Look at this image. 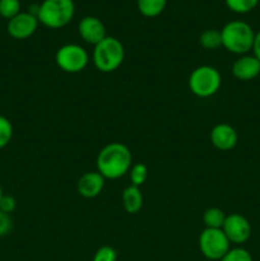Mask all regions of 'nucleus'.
Segmentation results:
<instances>
[{
  "instance_id": "14",
  "label": "nucleus",
  "mask_w": 260,
  "mask_h": 261,
  "mask_svg": "<svg viewBox=\"0 0 260 261\" xmlns=\"http://www.w3.org/2000/svg\"><path fill=\"white\" fill-rule=\"evenodd\" d=\"M122 205H124L126 213H139L143 206V195L138 186L130 185L125 189L124 193H122Z\"/></svg>"
},
{
  "instance_id": "19",
  "label": "nucleus",
  "mask_w": 260,
  "mask_h": 261,
  "mask_svg": "<svg viewBox=\"0 0 260 261\" xmlns=\"http://www.w3.org/2000/svg\"><path fill=\"white\" fill-rule=\"evenodd\" d=\"M129 173L132 185L140 188L148 178V167L144 163H135L132 166Z\"/></svg>"
},
{
  "instance_id": "5",
  "label": "nucleus",
  "mask_w": 260,
  "mask_h": 261,
  "mask_svg": "<svg viewBox=\"0 0 260 261\" xmlns=\"http://www.w3.org/2000/svg\"><path fill=\"white\" fill-rule=\"evenodd\" d=\"M222 86L221 73L211 65L198 66L189 76V88L191 93L200 98L214 96Z\"/></svg>"
},
{
  "instance_id": "12",
  "label": "nucleus",
  "mask_w": 260,
  "mask_h": 261,
  "mask_svg": "<svg viewBox=\"0 0 260 261\" xmlns=\"http://www.w3.org/2000/svg\"><path fill=\"white\" fill-rule=\"evenodd\" d=\"M105 180L106 178L98 171L86 172L79 177L78 182H76V190H78L79 195L83 198L93 199L98 196L103 190Z\"/></svg>"
},
{
  "instance_id": "25",
  "label": "nucleus",
  "mask_w": 260,
  "mask_h": 261,
  "mask_svg": "<svg viewBox=\"0 0 260 261\" xmlns=\"http://www.w3.org/2000/svg\"><path fill=\"white\" fill-rule=\"evenodd\" d=\"M15 208H17V200L13 196L3 195L2 200H0V211L10 214L15 211Z\"/></svg>"
},
{
  "instance_id": "10",
  "label": "nucleus",
  "mask_w": 260,
  "mask_h": 261,
  "mask_svg": "<svg viewBox=\"0 0 260 261\" xmlns=\"http://www.w3.org/2000/svg\"><path fill=\"white\" fill-rule=\"evenodd\" d=\"M78 32L83 41L93 46L101 42L107 36L103 22L93 15H87V17L82 18L78 25Z\"/></svg>"
},
{
  "instance_id": "16",
  "label": "nucleus",
  "mask_w": 260,
  "mask_h": 261,
  "mask_svg": "<svg viewBox=\"0 0 260 261\" xmlns=\"http://www.w3.org/2000/svg\"><path fill=\"white\" fill-rule=\"evenodd\" d=\"M226 214L219 208H209L204 212L203 222L205 228H222L226 221Z\"/></svg>"
},
{
  "instance_id": "24",
  "label": "nucleus",
  "mask_w": 260,
  "mask_h": 261,
  "mask_svg": "<svg viewBox=\"0 0 260 261\" xmlns=\"http://www.w3.org/2000/svg\"><path fill=\"white\" fill-rule=\"evenodd\" d=\"M13 228V221L10 214L0 211V237H4L10 233Z\"/></svg>"
},
{
  "instance_id": "18",
  "label": "nucleus",
  "mask_w": 260,
  "mask_h": 261,
  "mask_svg": "<svg viewBox=\"0 0 260 261\" xmlns=\"http://www.w3.org/2000/svg\"><path fill=\"white\" fill-rule=\"evenodd\" d=\"M224 2L229 10L239 13V14H245V13H249L255 9L259 0H224Z\"/></svg>"
},
{
  "instance_id": "2",
  "label": "nucleus",
  "mask_w": 260,
  "mask_h": 261,
  "mask_svg": "<svg viewBox=\"0 0 260 261\" xmlns=\"http://www.w3.org/2000/svg\"><path fill=\"white\" fill-rule=\"evenodd\" d=\"M222 46L236 55H246L252 48L255 32L244 20H231L221 31Z\"/></svg>"
},
{
  "instance_id": "22",
  "label": "nucleus",
  "mask_w": 260,
  "mask_h": 261,
  "mask_svg": "<svg viewBox=\"0 0 260 261\" xmlns=\"http://www.w3.org/2000/svg\"><path fill=\"white\" fill-rule=\"evenodd\" d=\"M219 261H252V256L244 247H233Z\"/></svg>"
},
{
  "instance_id": "8",
  "label": "nucleus",
  "mask_w": 260,
  "mask_h": 261,
  "mask_svg": "<svg viewBox=\"0 0 260 261\" xmlns=\"http://www.w3.org/2000/svg\"><path fill=\"white\" fill-rule=\"evenodd\" d=\"M222 231L231 244L242 245L251 236V224L241 214L232 213L226 217Z\"/></svg>"
},
{
  "instance_id": "3",
  "label": "nucleus",
  "mask_w": 260,
  "mask_h": 261,
  "mask_svg": "<svg viewBox=\"0 0 260 261\" xmlns=\"http://www.w3.org/2000/svg\"><path fill=\"white\" fill-rule=\"evenodd\" d=\"M75 13L73 0H43L38 5V22L51 30H59L71 22Z\"/></svg>"
},
{
  "instance_id": "17",
  "label": "nucleus",
  "mask_w": 260,
  "mask_h": 261,
  "mask_svg": "<svg viewBox=\"0 0 260 261\" xmlns=\"http://www.w3.org/2000/svg\"><path fill=\"white\" fill-rule=\"evenodd\" d=\"M199 43L205 50H217L222 46L221 31L218 30H205L201 32L199 37Z\"/></svg>"
},
{
  "instance_id": "26",
  "label": "nucleus",
  "mask_w": 260,
  "mask_h": 261,
  "mask_svg": "<svg viewBox=\"0 0 260 261\" xmlns=\"http://www.w3.org/2000/svg\"><path fill=\"white\" fill-rule=\"evenodd\" d=\"M252 53H254V56L260 61V31L255 33L254 43H252Z\"/></svg>"
},
{
  "instance_id": "7",
  "label": "nucleus",
  "mask_w": 260,
  "mask_h": 261,
  "mask_svg": "<svg viewBox=\"0 0 260 261\" xmlns=\"http://www.w3.org/2000/svg\"><path fill=\"white\" fill-rule=\"evenodd\" d=\"M88 53L86 48L76 43L61 46L55 55L56 65L69 74H75L84 70V68L88 65Z\"/></svg>"
},
{
  "instance_id": "6",
  "label": "nucleus",
  "mask_w": 260,
  "mask_h": 261,
  "mask_svg": "<svg viewBox=\"0 0 260 261\" xmlns=\"http://www.w3.org/2000/svg\"><path fill=\"white\" fill-rule=\"evenodd\" d=\"M231 242L222 228H205L199 236V249L211 261H219L231 249Z\"/></svg>"
},
{
  "instance_id": "23",
  "label": "nucleus",
  "mask_w": 260,
  "mask_h": 261,
  "mask_svg": "<svg viewBox=\"0 0 260 261\" xmlns=\"http://www.w3.org/2000/svg\"><path fill=\"white\" fill-rule=\"evenodd\" d=\"M117 252L111 246H102L96 251L93 261H116Z\"/></svg>"
},
{
  "instance_id": "20",
  "label": "nucleus",
  "mask_w": 260,
  "mask_h": 261,
  "mask_svg": "<svg viewBox=\"0 0 260 261\" xmlns=\"http://www.w3.org/2000/svg\"><path fill=\"white\" fill-rule=\"evenodd\" d=\"M20 13L19 0H0V15L5 19H12Z\"/></svg>"
},
{
  "instance_id": "1",
  "label": "nucleus",
  "mask_w": 260,
  "mask_h": 261,
  "mask_svg": "<svg viewBox=\"0 0 260 261\" xmlns=\"http://www.w3.org/2000/svg\"><path fill=\"white\" fill-rule=\"evenodd\" d=\"M97 171L109 180H117L130 171L133 155L127 145L112 142L105 145L97 155Z\"/></svg>"
},
{
  "instance_id": "9",
  "label": "nucleus",
  "mask_w": 260,
  "mask_h": 261,
  "mask_svg": "<svg viewBox=\"0 0 260 261\" xmlns=\"http://www.w3.org/2000/svg\"><path fill=\"white\" fill-rule=\"evenodd\" d=\"M38 18L30 12H20L14 18L8 20L7 31L10 37L15 40L30 38L38 27Z\"/></svg>"
},
{
  "instance_id": "13",
  "label": "nucleus",
  "mask_w": 260,
  "mask_h": 261,
  "mask_svg": "<svg viewBox=\"0 0 260 261\" xmlns=\"http://www.w3.org/2000/svg\"><path fill=\"white\" fill-rule=\"evenodd\" d=\"M232 74L239 81H252L260 74V61L254 55H241L232 65Z\"/></svg>"
},
{
  "instance_id": "11",
  "label": "nucleus",
  "mask_w": 260,
  "mask_h": 261,
  "mask_svg": "<svg viewBox=\"0 0 260 261\" xmlns=\"http://www.w3.org/2000/svg\"><path fill=\"white\" fill-rule=\"evenodd\" d=\"M211 142L217 149L222 152L233 149L239 142V135L233 126L229 124H217L211 132Z\"/></svg>"
},
{
  "instance_id": "21",
  "label": "nucleus",
  "mask_w": 260,
  "mask_h": 261,
  "mask_svg": "<svg viewBox=\"0 0 260 261\" xmlns=\"http://www.w3.org/2000/svg\"><path fill=\"white\" fill-rule=\"evenodd\" d=\"M13 138V125L8 117L0 115V149L7 147Z\"/></svg>"
},
{
  "instance_id": "15",
  "label": "nucleus",
  "mask_w": 260,
  "mask_h": 261,
  "mask_svg": "<svg viewBox=\"0 0 260 261\" xmlns=\"http://www.w3.org/2000/svg\"><path fill=\"white\" fill-rule=\"evenodd\" d=\"M167 0H137L139 12L147 18L158 17L165 10Z\"/></svg>"
},
{
  "instance_id": "27",
  "label": "nucleus",
  "mask_w": 260,
  "mask_h": 261,
  "mask_svg": "<svg viewBox=\"0 0 260 261\" xmlns=\"http://www.w3.org/2000/svg\"><path fill=\"white\" fill-rule=\"evenodd\" d=\"M3 195H4V194H3V189H2V185H0V200H2Z\"/></svg>"
},
{
  "instance_id": "4",
  "label": "nucleus",
  "mask_w": 260,
  "mask_h": 261,
  "mask_svg": "<svg viewBox=\"0 0 260 261\" xmlns=\"http://www.w3.org/2000/svg\"><path fill=\"white\" fill-rule=\"evenodd\" d=\"M125 59L124 45L112 36H106L94 46L93 64L102 73H112L121 66Z\"/></svg>"
}]
</instances>
